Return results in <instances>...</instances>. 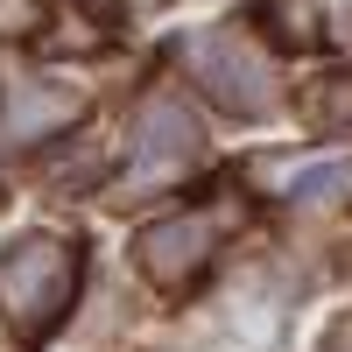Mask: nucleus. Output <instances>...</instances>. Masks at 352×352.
Here are the masks:
<instances>
[{
  "label": "nucleus",
  "mask_w": 352,
  "mask_h": 352,
  "mask_svg": "<svg viewBox=\"0 0 352 352\" xmlns=\"http://www.w3.org/2000/svg\"><path fill=\"white\" fill-rule=\"evenodd\" d=\"M345 184H352V169H345V162H324V169H303V176H296V204H331V197H338Z\"/></svg>",
  "instance_id": "6"
},
{
  "label": "nucleus",
  "mask_w": 352,
  "mask_h": 352,
  "mask_svg": "<svg viewBox=\"0 0 352 352\" xmlns=\"http://www.w3.org/2000/svg\"><path fill=\"white\" fill-rule=\"evenodd\" d=\"M85 113V92L78 85H56V78H8L0 85V148H36V141L64 134Z\"/></svg>",
  "instance_id": "4"
},
{
  "label": "nucleus",
  "mask_w": 352,
  "mask_h": 352,
  "mask_svg": "<svg viewBox=\"0 0 352 352\" xmlns=\"http://www.w3.org/2000/svg\"><path fill=\"white\" fill-rule=\"evenodd\" d=\"M317 120H331V127L352 120V78H331L324 92H317Z\"/></svg>",
  "instance_id": "8"
},
{
  "label": "nucleus",
  "mask_w": 352,
  "mask_h": 352,
  "mask_svg": "<svg viewBox=\"0 0 352 352\" xmlns=\"http://www.w3.org/2000/svg\"><path fill=\"white\" fill-rule=\"evenodd\" d=\"M78 275H85V261H78V247H71V240L28 232V240L0 247V317H8L21 338H43L56 317L71 310Z\"/></svg>",
  "instance_id": "1"
},
{
  "label": "nucleus",
  "mask_w": 352,
  "mask_h": 352,
  "mask_svg": "<svg viewBox=\"0 0 352 352\" xmlns=\"http://www.w3.org/2000/svg\"><path fill=\"white\" fill-rule=\"evenodd\" d=\"M317 352H352V317H338V324L324 331V345H317Z\"/></svg>",
  "instance_id": "10"
},
{
  "label": "nucleus",
  "mask_w": 352,
  "mask_h": 352,
  "mask_svg": "<svg viewBox=\"0 0 352 352\" xmlns=\"http://www.w3.org/2000/svg\"><path fill=\"white\" fill-rule=\"evenodd\" d=\"M176 64H184L226 113H240V120H268L282 106L275 64H268V50H261L247 28H197V36H184Z\"/></svg>",
  "instance_id": "2"
},
{
  "label": "nucleus",
  "mask_w": 352,
  "mask_h": 352,
  "mask_svg": "<svg viewBox=\"0 0 352 352\" xmlns=\"http://www.w3.org/2000/svg\"><path fill=\"white\" fill-rule=\"evenodd\" d=\"M197 148H204V134H197L190 106L176 99V92H148V99L134 106V169L141 176L184 169V162H197Z\"/></svg>",
  "instance_id": "5"
},
{
  "label": "nucleus",
  "mask_w": 352,
  "mask_h": 352,
  "mask_svg": "<svg viewBox=\"0 0 352 352\" xmlns=\"http://www.w3.org/2000/svg\"><path fill=\"white\" fill-rule=\"evenodd\" d=\"M36 21H43L36 0H0V36H28Z\"/></svg>",
  "instance_id": "9"
},
{
  "label": "nucleus",
  "mask_w": 352,
  "mask_h": 352,
  "mask_svg": "<svg viewBox=\"0 0 352 352\" xmlns=\"http://www.w3.org/2000/svg\"><path fill=\"white\" fill-rule=\"evenodd\" d=\"M212 254H219V212H169V219H148L134 232V268L162 296L197 289L204 268H212Z\"/></svg>",
  "instance_id": "3"
},
{
  "label": "nucleus",
  "mask_w": 352,
  "mask_h": 352,
  "mask_svg": "<svg viewBox=\"0 0 352 352\" xmlns=\"http://www.w3.org/2000/svg\"><path fill=\"white\" fill-rule=\"evenodd\" d=\"M268 14L282 21V36L296 43V50H310V43H317V8H310V0H268Z\"/></svg>",
  "instance_id": "7"
}]
</instances>
